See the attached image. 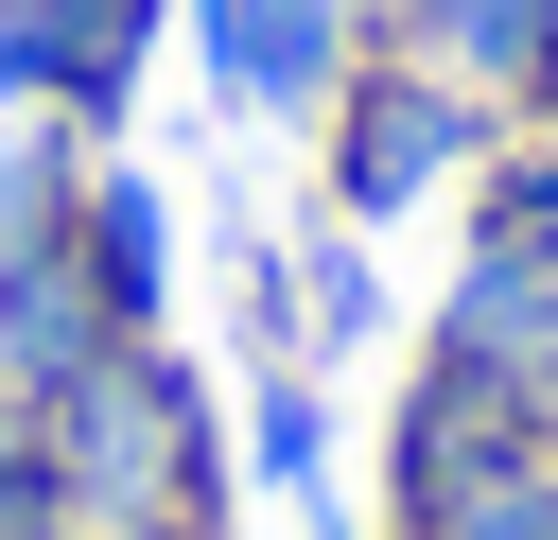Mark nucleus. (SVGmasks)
Wrapping results in <instances>:
<instances>
[{
	"label": "nucleus",
	"instance_id": "obj_4",
	"mask_svg": "<svg viewBox=\"0 0 558 540\" xmlns=\"http://www.w3.org/2000/svg\"><path fill=\"white\" fill-rule=\"evenodd\" d=\"M192 52H209V87H227V105L314 122V105L366 70V0H192Z\"/></svg>",
	"mask_w": 558,
	"mask_h": 540
},
{
	"label": "nucleus",
	"instance_id": "obj_14",
	"mask_svg": "<svg viewBox=\"0 0 558 540\" xmlns=\"http://www.w3.org/2000/svg\"><path fill=\"white\" fill-rule=\"evenodd\" d=\"M70 540H227V523H70Z\"/></svg>",
	"mask_w": 558,
	"mask_h": 540
},
{
	"label": "nucleus",
	"instance_id": "obj_15",
	"mask_svg": "<svg viewBox=\"0 0 558 540\" xmlns=\"http://www.w3.org/2000/svg\"><path fill=\"white\" fill-rule=\"evenodd\" d=\"M541 139H558V105H541Z\"/></svg>",
	"mask_w": 558,
	"mask_h": 540
},
{
	"label": "nucleus",
	"instance_id": "obj_2",
	"mask_svg": "<svg viewBox=\"0 0 558 540\" xmlns=\"http://www.w3.org/2000/svg\"><path fill=\"white\" fill-rule=\"evenodd\" d=\"M314 139H331V226H401L418 192H453V174H488V105L471 87H436V70H401V52H366L331 105H314Z\"/></svg>",
	"mask_w": 558,
	"mask_h": 540
},
{
	"label": "nucleus",
	"instance_id": "obj_9",
	"mask_svg": "<svg viewBox=\"0 0 558 540\" xmlns=\"http://www.w3.org/2000/svg\"><path fill=\"white\" fill-rule=\"evenodd\" d=\"M244 488L331 505V383H314V366H262V401H244Z\"/></svg>",
	"mask_w": 558,
	"mask_h": 540
},
{
	"label": "nucleus",
	"instance_id": "obj_13",
	"mask_svg": "<svg viewBox=\"0 0 558 540\" xmlns=\"http://www.w3.org/2000/svg\"><path fill=\"white\" fill-rule=\"evenodd\" d=\"M17 35H70V17H157V0H0Z\"/></svg>",
	"mask_w": 558,
	"mask_h": 540
},
{
	"label": "nucleus",
	"instance_id": "obj_11",
	"mask_svg": "<svg viewBox=\"0 0 558 540\" xmlns=\"http://www.w3.org/2000/svg\"><path fill=\"white\" fill-rule=\"evenodd\" d=\"M384 540H558V453H523V470H488L471 505H436V523H384Z\"/></svg>",
	"mask_w": 558,
	"mask_h": 540
},
{
	"label": "nucleus",
	"instance_id": "obj_7",
	"mask_svg": "<svg viewBox=\"0 0 558 540\" xmlns=\"http://www.w3.org/2000/svg\"><path fill=\"white\" fill-rule=\"evenodd\" d=\"M87 348H122V314L87 296L70 226H52V244H0V401H52Z\"/></svg>",
	"mask_w": 558,
	"mask_h": 540
},
{
	"label": "nucleus",
	"instance_id": "obj_1",
	"mask_svg": "<svg viewBox=\"0 0 558 540\" xmlns=\"http://www.w3.org/2000/svg\"><path fill=\"white\" fill-rule=\"evenodd\" d=\"M35 435H52V470H70V523H227V435H209V383H192L157 331L87 348V366L35 401Z\"/></svg>",
	"mask_w": 558,
	"mask_h": 540
},
{
	"label": "nucleus",
	"instance_id": "obj_12",
	"mask_svg": "<svg viewBox=\"0 0 558 540\" xmlns=\"http://www.w3.org/2000/svg\"><path fill=\"white\" fill-rule=\"evenodd\" d=\"M0 540H70V470H52L35 401H0Z\"/></svg>",
	"mask_w": 558,
	"mask_h": 540
},
{
	"label": "nucleus",
	"instance_id": "obj_10",
	"mask_svg": "<svg viewBox=\"0 0 558 540\" xmlns=\"http://www.w3.org/2000/svg\"><path fill=\"white\" fill-rule=\"evenodd\" d=\"M384 331V279H366V226H314L296 244V366H349Z\"/></svg>",
	"mask_w": 558,
	"mask_h": 540
},
{
	"label": "nucleus",
	"instance_id": "obj_6",
	"mask_svg": "<svg viewBox=\"0 0 558 540\" xmlns=\"http://www.w3.org/2000/svg\"><path fill=\"white\" fill-rule=\"evenodd\" d=\"M436 348L506 366V383L558 418V244H523V226H488V209H471V244H453V296H436Z\"/></svg>",
	"mask_w": 558,
	"mask_h": 540
},
{
	"label": "nucleus",
	"instance_id": "obj_8",
	"mask_svg": "<svg viewBox=\"0 0 558 540\" xmlns=\"http://www.w3.org/2000/svg\"><path fill=\"white\" fill-rule=\"evenodd\" d=\"M70 261H87V296H105L122 331H157V296H174V209H157L140 157H87V192H70Z\"/></svg>",
	"mask_w": 558,
	"mask_h": 540
},
{
	"label": "nucleus",
	"instance_id": "obj_3",
	"mask_svg": "<svg viewBox=\"0 0 558 540\" xmlns=\"http://www.w3.org/2000/svg\"><path fill=\"white\" fill-rule=\"evenodd\" d=\"M523 453H558V418H541L506 366H471V348L418 331V366H401V401H384V523H436V505H471V488L523 470Z\"/></svg>",
	"mask_w": 558,
	"mask_h": 540
},
{
	"label": "nucleus",
	"instance_id": "obj_5",
	"mask_svg": "<svg viewBox=\"0 0 558 540\" xmlns=\"http://www.w3.org/2000/svg\"><path fill=\"white\" fill-rule=\"evenodd\" d=\"M366 17H384L401 70L471 87L488 122H541L558 105V0H366Z\"/></svg>",
	"mask_w": 558,
	"mask_h": 540
}]
</instances>
